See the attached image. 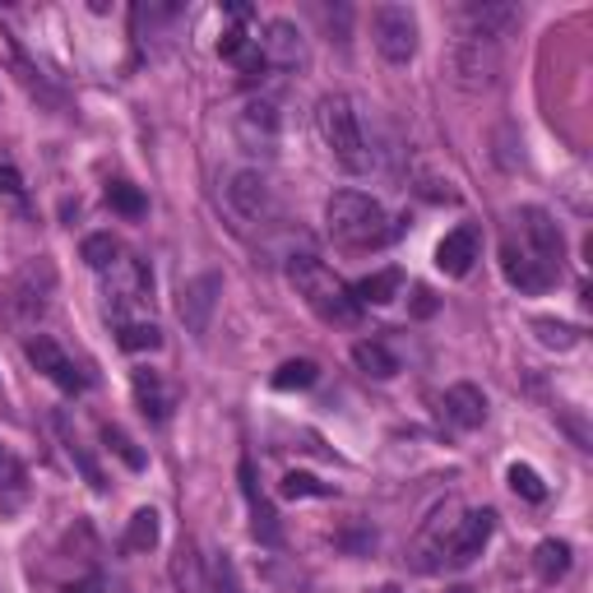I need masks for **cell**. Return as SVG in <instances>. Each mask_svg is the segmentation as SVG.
Segmentation results:
<instances>
[{
    "instance_id": "cell-7",
    "label": "cell",
    "mask_w": 593,
    "mask_h": 593,
    "mask_svg": "<svg viewBox=\"0 0 593 593\" xmlns=\"http://www.w3.org/2000/svg\"><path fill=\"white\" fill-rule=\"evenodd\" d=\"M459 515L454 505H441V510H431V519L417 529L413 538V570H422V575H431V570H441L450 561V542H454V529H459Z\"/></svg>"
},
{
    "instance_id": "cell-36",
    "label": "cell",
    "mask_w": 593,
    "mask_h": 593,
    "mask_svg": "<svg viewBox=\"0 0 593 593\" xmlns=\"http://www.w3.org/2000/svg\"><path fill=\"white\" fill-rule=\"evenodd\" d=\"M65 593H107V584L98 580V575H89V580H79V584H70Z\"/></svg>"
},
{
    "instance_id": "cell-12",
    "label": "cell",
    "mask_w": 593,
    "mask_h": 593,
    "mask_svg": "<svg viewBox=\"0 0 593 593\" xmlns=\"http://www.w3.org/2000/svg\"><path fill=\"white\" fill-rule=\"evenodd\" d=\"M260 56L274 70H301L306 65V37L293 19H270L265 24V37H260Z\"/></svg>"
},
{
    "instance_id": "cell-4",
    "label": "cell",
    "mask_w": 593,
    "mask_h": 593,
    "mask_svg": "<svg viewBox=\"0 0 593 593\" xmlns=\"http://www.w3.org/2000/svg\"><path fill=\"white\" fill-rule=\"evenodd\" d=\"M450 79L464 94H492L501 79V42L477 37V33H459L450 42Z\"/></svg>"
},
{
    "instance_id": "cell-5",
    "label": "cell",
    "mask_w": 593,
    "mask_h": 593,
    "mask_svg": "<svg viewBox=\"0 0 593 593\" xmlns=\"http://www.w3.org/2000/svg\"><path fill=\"white\" fill-rule=\"evenodd\" d=\"M371 37L389 65H408L417 56V14L408 6H376L371 10Z\"/></svg>"
},
{
    "instance_id": "cell-17",
    "label": "cell",
    "mask_w": 593,
    "mask_h": 593,
    "mask_svg": "<svg viewBox=\"0 0 593 593\" xmlns=\"http://www.w3.org/2000/svg\"><path fill=\"white\" fill-rule=\"evenodd\" d=\"M515 29H519V6H464V33L501 42Z\"/></svg>"
},
{
    "instance_id": "cell-27",
    "label": "cell",
    "mask_w": 593,
    "mask_h": 593,
    "mask_svg": "<svg viewBox=\"0 0 593 593\" xmlns=\"http://www.w3.org/2000/svg\"><path fill=\"white\" fill-rule=\"evenodd\" d=\"M79 255H84V265H89V270L107 274V270H112L117 260H121V241H117L112 232H94V237H84Z\"/></svg>"
},
{
    "instance_id": "cell-30",
    "label": "cell",
    "mask_w": 593,
    "mask_h": 593,
    "mask_svg": "<svg viewBox=\"0 0 593 593\" xmlns=\"http://www.w3.org/2000/svg\"><path fill=\"white\" fill-rule=\"evenodd\" d=\"M102 441H107V450H112V454L121 459V464H125L130 473H144V469H149V454H144L135 441H130V436H125L121 427L107 422V427H102Z\"/></svg>"
},
{
    "instance_id": "cell-37",
    "label": "cell",
    "mask_w": 593,
    "mask_h": 593,
    "mask_svg": "<svg viewBox=\"0 0 593 593\" xmlns=\"http://www.w3.org/2000/svg\"><path fill=\"white\" fill-rule=\"evenodd\" d=\"M436 311V297L427 288H417V316H431Z\"/></svg>"
},
{
    "instance_id": "cell-14",
    "label": "cell",
    "mask_w": 593,
    "mask_h": 593,
    "mask_svg": "<svg viewBox=\"0 0 593 593\" xmlns=\"http://www.w3.org/2000/svg\"><path fill=\"white\" fill-rule=\"evenodd\" d=\"M492 529H496V515L492 510H469L464 519H459V529H454L450 561L446 565H473L482 557V547L492 542Z\"/></svg>"
},
{
    "instance_id": "cell-28",
    "label": "cell",
    "mask_w": 593,
    "mask_h": 593,
    "mask_svg": "<svg viewBox=\"0 0 593 593\" xmlns=\"http://www.w3.org/2000/svg\"><path fill=\"white\" fill-rule=\"evenodd\" d=\"M534 334H538L542 348H557V353H570V348H580V343H584V334H580L575 325L552 320V316H538V320H534Z\"/></svg>"
},
{
    "instance_id": "cell-10",
    "label": "cell",
    "mask_w": 593,
    "mask_h": 593,
    "mask_svg": "<svg viewBox=\"0 0 593 593\" xmlns=\"http://www.w3.org/2000/svg\"><path fill=\"white\" fill-rule=\"evenodd\" d=\"M515 223H519V241L529 246L542 265H552L557 274H561V260H565V237H561V228H557V218L547 213V209H538V205H529V209H519L515 213Z\"/></svg>"
},
{
    "instance_id": "cell-15",
    "label": "cell",
    "mask_w": 593,
    "mask_h": 593,
    "mask_svg": "<svg viewBox=\"0 0 593 593\" xmlns=\"http://www.w3.org/2000/svg\"><path fill=\"white\" fill-rule=\"evenodd\" d=\"M477 228L464 223V228H454L441 237V246H436V270H441L446 278H464L473 265H477Z\"/></svg>"
},
{
    "instance_id": "cell-38",
    "label": "cell",
    "mask_w": 593,
    "mask_h": 593,
    "mask_svg": "<svg viewBox=\"0 0 593 593\" xmlns=\"http://www.w3.org/2000/svg\"><path fill=\"white\" fill-rule=\"evenodd\" d=\"M446 593H473V589H469V584H454V589H446Z\"/></svg>"
},
{
    "instance_id": "cell-21",
    "label": "cell",
    "mask_w": 593,
    "mask_h": 593,
    "mask_svg": "<svg viewBox=\"0 0 593 593\" xmlns=\"http://www.w3.org/2000/svg\"><path fill=\"white\" fill-rule=\"evenodd\" d=\"M237 130H241V140H246V144H265V149H270V144L278 140V107H274L270 98L251 102L246 112H241Z\"/></svg>"
},
{
    "instance_id": "cell-33",
    "label": "cell",
    "mask_w": 593,
    "mask_h": 593,
    "mask_svg": "<svg viewBox=\"0 0 593 593\" xmlns=\"http://www.w3.org/2000/svg\"><path fill=\"white\" fill-rule=\"evenodd\" d=\"M107 205H112L117 213H125V218H140L149 209L140 186H130V182H112V186H107Z\"/></svg>"
},
{
    "instance_id": "cell-29",
    "label": "cell",
    "mask_w": 593,
    "mask_h": 593,
    "mask_svg": "<svg viewBox=\"0 0 593 593\" xmlns=\"http://www.w3.org/2000/svg\"><path fill=\"white\" fill-rule=\"evenodd\" d=\"M320 381V366L311 362V358H293V362H283L278 371H274V389H311Z\"/></svg>"
},
{
    "instance_id": "cell-22",
    "label": "cell",
    "mask_w": 593,
    "mask_h": 593,
    "mask_svg": "<svg viewBox=\"0 0 593 593\" xmlns=\"http://www.w3.org/2000/svg\"><path fill=\"white\" fill-rule=\"evenodd\" d=\"M534 570H538V580H542V584L565 580V570H570V542H561V538H542V542L534 547Z\"/></svg>"
},
{
    "instance_id": "cell-39",
    "label": "cell",
    "mask_w": 593,
    "mask_h": 593,
    "mask_svg": "<svg viewBox=\"0 0 593 593\" xmlns=\"http://www.w3.org/2000/svg\"><path fill=\"white\" fill-rule=\"evenodd\" d=\"M376 593H399V589H394V584H385V589H376Z\"/></svg>"
},
{
    "instance_id": "cell-31",
    "label": "cell",
    "mask_w": 593,
    "mask_h": 593,
    "mask_svg": "<svg viewBox=\"0 0 593 593\" xmlns=\"http://www.w3.org/2000/svg\"><path fill=\"white\" fill-rule=\"evenodd\" d=\"M278 496L283 501H306V496H334V487L329 482H320V477H311V473H288L278 482Z\"/></svg>"
},
{
    "instance_id": "cell-23",
    "label": "cell",
    "mask_w": 593,
    "mask_h": 593,
    "mask_svg": "<svg viewBox=\"0 0 593 593\" xmlns=\"http://www.w3.org/2000/svg\"><path fill=\"white\" fill-rule=\"evenodd\" d=\"M353 362L366 371V376H376V381L399 376V358H394L389 348H385V343H376V339H362V343H353Z\"/></svg>"
},
{
    "instance_id": "cell-13",
    "label": "cell",
    "mask_w": 593,
    "mask_h": 593,
    "mask_svg": "<svg viewBox=\"0 0 593 593\" xmlns=\"http://www.w3.org/2000/svg\"><path fill=\"white\" fill-rule=\"evenodd\" d=\"M228 205H232V213H237V218H246V223H265L270 209H274L265 172H255V167L237 172V177L228 182Z\"/></svg>"
},
{
    "instance_id": "cell-32",
    "label": "cell",
    "mask_w": 593,
    "mask_h": 593,
    "mask_svg": "<svg viewBox=\"0 0 593 593\" xmlns=\"http://www.w3.org/2000/svg\"><path fill=\"white\" fill-rule=\"evenodd\" d=\"M246 501H251V529H255V538L265 542V547H278L283 534H278V515L270 510V501H260V492L246 496Z\"/></svg>"
},
{
    "instance_id": "cell-20",
    "label": "cell",
    "mask_w": 593,
    "mask_h": 593,
    "mask_svg": "<svg viewBox=\"0 0 593 593\" xmlns=\"http://www.w3.org/2000/svg\"><path fill=\"white\" fill-rule=\"evenodd\" d=\"M56 431H61V441H65V454H70V459H75V469L84 473V482H89L94 492H107V473L98 469V459L89 454V446L79 441V431L70 427V417H65V413H56Z\"/></svg>"
},
{
    "instance_id": "cell-8",
    "label": "cell",
    "mask_w": 593,
    "mask_h": 593,
    "mask_svg": "<svg viewBox=\"0 0 593 593\" xmlns=\"http://www.w3.org/2000/svg\"><path fill=\"white\" fill-rule=\"evenodd\" d=\"M52 293H56V274H52L47 260H37V265H29L24 274L14 278V288H10V297H6V311H10L14 320L33 325L37 316H47Z\"/></svg>"
},
{
    "instance_id": "cell-35",
    "label": "cell",
    "mask_w": 593,
    "mask_h": 593,
    "mask_svg": "<svg viewBox=\"0 0 593 593\" xmlns=\"http://www.w3.org/2000/svg\"><path fill=\"white\" fill-rule=\"evenodd\" d=\"M0 190L14 195V200H19V195H24V182H19V172H14L10 163H0Z\"/></svg>"
},
{
    "instance_id": "cell-16",
    "label": "cell",
    "mask_w": 593,
    "mask_h": 593,
    "mask_svg": "<svg viewBox=\"0 0 593 593\" xmlns=\"http://www.w3.org/2000/svg\"><path fill=\"white\" fill-rule=\"evenodd\" d=\"M441 413H446V422H450V427L473 431V427L487 422V394H482L477 385H469V381H459V385L446 389Z\"/></svg>"
},
{
    "instance_id": "cell-3",
    "label": "cell",
    "mask_w": 593,
    "mask_h": 593,
    "mask_svg": "<svg viewBox=\"0 0 593 593\" xmlns=\"http://www.w3.org/2000/svg\"><path fill=\"white\" fill-rule=\"evenodd\" d=\"M320 130H325V144H329V153H334V163L343 172H353V177H362V172L371 167V153H366L362 121H358L353 102H348L343 94L320 102Z\"/></svg>"
},
{
    "instance_id": "cell-18",
    "label": "cell",
    "mask_w": 593,
    "mask_h": 593,
    "mask_svg": "<svg viewBox=\"0 0 593 593\" xmlns=\"http://www.w3.org/2000/svg\"><path fill=\"white\" fill-rule=\"evenodd\" d=\"M130 385H135V399H140V413L149 417V422H167L172 417V389L163 385V376L158 371H149V366H140L135 376H130Z\"/></svg>"
},
{
    "instance_id": "cell-25",
    "label": "cell",
    "mask_w": 593,
    "mask_h": 593,
    "mask_svg": "<svg viewBox=\"0 0 593 593\" xmlns=\"http://www.w3.org/2000/svg\"><path fill=\"white\" fill-rule=\"evenodd\" d=\"M399 288H404V274H399V270H381V274L362 278L358 288H353V297H358L362 306H385V301L399 297Z\"/></svg>"
},
{
    "instance_id": "cell-11",
    "label": "cell",
    "mask_w": 593,
    "mask_h": 593,
    "mask_svg": "<svg viewBox=\"0 0 593 593\" xmlns=\"http://www.w3.org/2000/svg\"><path fill=\"white\" fill-rule=\"evenodd\" d=\"M24 358L42 371V376H47L56 389H65V394H79L84 385H89V376H84V371L70 362L61 353V343L56 339H47V334H33L29 343H24Z\"/></svg>"
},
{
    "instance_id": "cell-9",
    "label": "cell",
    "mask_w": 593,
    "mask_h": 593,
    "mask_svg": "<svg viewBox=\"0 0 593 593\" xmlns=\"http://www.w3.org/2000/svg\"><path fill=\"white\" fill-rule=\"evenodd\" d=\"M501 274H505V283L510 288H519V293H547L552 283L561 278L552 265H542V260L524 246L519 237H505L501 241Z\"/></svg>"
},
{
    "instance_id": "cell-19",
    "label": "cell",
    "mask_w": 593,
    "mask_h": 593,
    "mask_svg": "<svg viewBox=\"0 0 593 593\" xmlns=\"http://www.w3.org/2000/svg\"><path fill=\"white\" fill-rule=\"evenodd\" d=\"M29 492H33V487H29V469L19 464L14 454L0 450V510L19 515V510L29 505Z\"/></svg>"
},
{
    "instance_id": "cell-26",
    "label": "cell",
    "mask_w": 593,
    "mask_h": 593,
    "mask_svg": "<svg viewBox=\"0 0 593 593\" xmlns=\"http://www.w3.org/2000/svg\"><path fill=\"white\" fill-rule=\"evenodd\" d=\"M158 538H163V519H158V510H135L130 515V529H125V547L130 552H153L158 547Z\"/></svg>"
},
{
    "instance_id": "cell-2",
    "label": "cell",
    "mask_w": 593,
    "mask_h": 593,
    "mask_svg": "<svg viewBox=\"0 0 593 593\" xmlns=\"http://www.w3.org/2000/svg\"><path fill=\"white\" fill-rule=\"evenodd\" d=\"M325 223H329V237H334L339 246H353V251L381 246V241L394 237L381 200H371V195H362V190H339V195H329Z\"/></svg>"
},
{
    "instance_id": "cell-24",
    "label": "cell",
    "mask_w": 593,
    "mask_h": 593,
    "mask_svg": "<svg viewBox=\"0 0 593 593\" xmlns=\"http://www.w3.org/2000/svg\"><path fill=\"white\" fill-rule=\"evenodd\" d=\"M117 343L125 348V353H158V348H163V329L153 325L149 316L144 320H121L117 325Z\"/></svg>"
},
{
    "instance_id": "cell-6",
    "label": "cell",
    "mask_w": 593,
    "mask_h": 593,
    "mask_svg": "<svg viewBox=\"0 0 593 593\" xmlns=\"http://www.w3.org/2000/svg\"><path fill=\"white\" fill-rule=\"evenodd\" d=\"M218 297H223V274H195L182 283V293H177V316L186 325V334L195 339H205L209 334V325H213V311H218Z\"/></svg>"
},
{
    "instance_id": "cell-34",
    "label": "cell",
    "mask_w": 593,
    "mask_h": 593,
    "mask_svg": "<svg viewBox=\"0 0 593 593\" xmlns=\"http://www.w3.org/2000/svg\"><path fill=\"white\" fill-rule=\"evenodd\" d=\"M505 477H510L515 496H524V501H542V496H547V482H542L529 464H510V473H505Z\"/></svg>"
},
{
    "instance_id": "cell-1",
    "label": "cell",
    "mask_w": 593,
    "mask_h": 593,
    "mask_svg": "<svg viewBox=\"0 0 593 593\" xmlns=\"http://www.w3.org/2000/svg\"><path fill=\"white\" fill-rule=\"evenodd\" d=\"M288 278H293L297 297L311 306L320 320H329V325H358L362 301L353 297V288H348V283H343L334 270L320 265L316 255H293Z\"/></svg>"
}]
</instances>
